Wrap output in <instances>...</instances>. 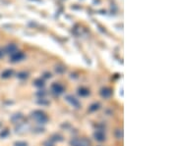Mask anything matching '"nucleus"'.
<instances>
[{
  "mask_svg": "<svg viewBox=\"0 0 177 146\" xmlns=\"http://www.w3.org/2000/svg\"><path fill=\"white\" fill-rule=\"evenodd\" d=\"M12 58L14 61H20L22 58H24V55L21 52H16V55H13Z\"/></svg>",
  "mask_w": 177,
  "mask_h": 146,
  "instance_id": "nucleus-1",
  "label": "nucleus"
}]
</instances>
